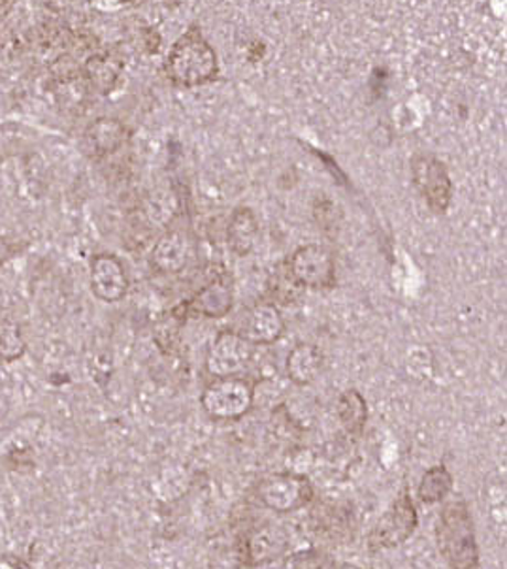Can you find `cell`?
<instances>
[{"label":"cell","instance_id":"1","mask_svg":"<svg viewBox=\"0 0 507 569\" xmlns=\"http://www.w3.org/2000/svg\"><path fill=\"white\" fill-rule=\"evenodd\" d=\"M436 544L440 555L450 568H479L474 518L463 498L453 499L443 506L436 520Z\"/></svg>","mask_w":507,"mask_h":569},{"label":"cell","instance_id":"2","mask_svg":"<svg viewBox=\"0 0 507 569\" xmlns=\"http://www.w3.org/2000/svg\"><path fill=\"white\" fill-rule=\"evenodd\" d=\"M165 71L176 87L193 89L218 77V55L202 32L193 27L181 36L168 53Z\"/></svg>","mask_w":507,"mask_h":569},{"label":"cell","instance_id":"3","mask_svg":"<svg viewBox=\"0 0 507 569\" xmlns=\"http://www.w3.org/2000/svg\"><path fill=\"white\" fill-rule=\"evenodd\" d=\"M418 526V507L411 499L408 486H404L391 507L372 526L368 534V549L370 552L397 549L415 534Z\"/></svg>","mask_w":507,"mask_h":569},{"label":"cell","instance_id":"4","mask_svg":"<svg viewBox=\"0 0 507 569\" xmlns=\"http://www.w3.org/2000/svg\"><path fill=\"white\" fill-rule=\"evenodd\" d=\"M255 403V387L250 379L232 376L215 378L205 387L200 405L215 421H237L250 413Z\"/></svg>","mask_w":507,"mask_h":569},{"label":"cell","instance_id":"5","mask_svg":"<svg viewBox=\"0 0 507 569\" xmlns=\"http://www.w3.org/2000/svg\"><path fill=\"white\" fill-rule=\"evenodd\" d=\"M315 488L311 481L303 474L283 472V474L268 475L257 485V498L266 509L287 515L300 512L311 504Z\"/></svg>","mask_w":507,"mask_h":569},{"label":"cell","instance_id":"6","mask_svg":"<svg viewBox=\"0 0 507 569\" xmlns=\"http://www.w3.org/2000/svg\"><path fill=\"white\" fill-rule=\"evenodd\" d=\"M287 274L298 287L330 291L338 285L332 251L321 243L303 245L289 256Z\"/></svg>","mask_w":507,"mask_h":569},{"label":"cell","instance_id":"7","mask_svg":"<svg viewBox=\"0 0 507 569\" xmlns=\"http://www.w3.org/2000/svg\"><path fill=\"white\" fill-rule=\"evenodd\" d=\"M411 180L432 213H447L453 200V181L442 160L434 155H415L411 159Z\"/></svg>","mask_w":507,"mask_h":569},{"label":"cell","instance_id":"8","mask_svg":"<svg viewBox=\"0 0 507 569\" xmlns=\"http://www.w3.org/2000/svg\"><path fill=\"white\" fill-rule=\"evenodd\" d=\"M255 346L240 333L221 330L205 355V370L213 378L242 376L253 359Z\"/></svg>","mask_w":507,"mask_h":569},{"label":"cell","instance_id":"9","mask_svg":"<svg viewBox=\"0 0 507 569\" xmlns=\"http://www.w3.org/2000/svg\"><path fill=\"white\" fill-rule=\"evenodd\" d=\"M232 304H234V293H232L231 283L223 277H215L213 282L200 288L193 298L176 307L173 315H178L181 319L187 317L223 319L231 314Z\"/></svg>","mask_w":507,"mask_h":569},{"label":"cell","instance_id":"10","mask_svg":"<svg viewBox=\"0 0 507 569\" xmlns=\"http://www.w3.org/2000/svg\"><path fill=\"white\" fill-rule=\"evenodd\" d=\"M253 346H272L285 334V319L276 304L257 302L245 309L240 330Z\"/></svg>","mask_w":507,"mask_h":569},{"label":"cell","instance_id":"11","mask_svg":"<svg viewBox=\"0 0 507 569\" xmlns=\"http://www.w3.org/2000/svg\"><path fill=\"white\" fill-rule=\"evenodd\" d=\"M127 274L116 256L98 255L93 261V291L101 301H122L123 296L127 295Z\"/></svg>","mask_w":507,"mask_h":569},{"label":"cell","instance_id":"12","mask_svg":"<svg viewBox=\"0 0 507 569\" xmlns=\"http://www.w3.org/2000/svg\"><path fill=\"white\" fill-rule=\"evenodd\" d=\"M258 232H261V224L255 211L244 206L236 208L232 211L226 226V245L236 256L251 255V251L255 250Z\"/></svg>","mask_w":507,"mask_h":569},{"label":"cell","instance_id":"13","mask_svg":"<svg viewBox=\"0 0 507 569\" xmlns=\"http://www.w3.org/2000/svg\"><path fill=\"white\" fill-rule=\"evenodd\" d=\"M125 140H127V128L117 119L104 117L85 130V149L95 159L116 154Z\"/></svg>","mask_w":507,"mask_h":569},{"label":"cell","instance_id":"14","mask_svg":"<svg viewBox=\"0 0 507 569\" xmlns=\"http://www.w3.org/2000/svg\"><path fill=\"white\" fill-rule=\"evenodd\" d=\"M323 368V355L314 344H298L287 355L285 371L291 383L308 387L314 383Z\"/></svg>","mask_w":507,"mask_h":569},{"label":"cell","instance_id":"15","mask_svg":"<svg viewBox=\"0 0 507 569\" xmlns=\"http://www.w3.org/2000/svg\"><path fill=\"white\" fill-rule=\"evenodd\" d=\"M189 261V242L181 232H168L151 253V263L162 274H180Z\"/></svg>","mask_w":507,"mask_h":569},{"label":"cell","instance_id":"16","mask_svg":"<svg viewBox=\"0 0 507 569\" xmlns=\"http://www.w3.org/2000/svg\"><path fill=\"white\" fill-rule=\"evenodd\" d=\"M336 411L347 434L359 438L367 429L368 403L359 390L347 389L346 392H341Z\"/></svg>","mask_w":507,"mask_h":569},{"label":"cell","instance_id":"17","mask_svg":"<svg viewBox=\"0 0 507 569\" xmlns=\"http://www.w3.org/2000/svg\"><path fill=\"white\" fill-rule=\"evenodd\" d=\"M453 474L443 464L432 466L424 472L423 477L419 481L418 496L426 506L440 504L450 496L453 491Z\"/></svg>","mask_w":507,"mask_h":569},{"label":"cell","instance_id":"18","mask_svg":"<svg viewBox=\"0 0 507 569\" xmlns=\"http://www.w3.org/2000/svg\"><path fill=\"white\" fill-rule=\"evenodd\" d=\"M122 74V63L112 55H95L85 64V76L89 84L101 93L114 89Z\"/></svg>","mask_w":507,"mask_h":569},{"label":"cell","instance_id":"19","mask_svg":"<svg viewBox=\"0 0 507 569\" xmlns=\"http://www.w3.org/2000/svg\"><path fill=\"white\" fill-rule=\"evenodd\" d=\"M332 210H335V204L327 199L323 200V202L319 200V202L315 204V218L319 219V224H321L323 229H328V219H330V223L335 226L336 211Z\"/></svg>","mask_w":507,"mask_h":569}]
</instances>
